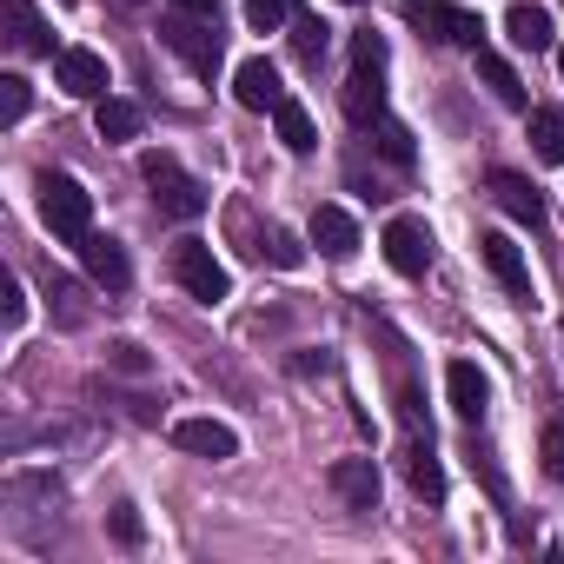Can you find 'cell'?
I'll list each match as a JSON object with an SVG mask.
<instances>
[{
    "label": "cell",
    "instance_id": "1",
    "mask_svg": "<svg viewBox=\"0 0 564 564\" xmlns=\"http://www.w3.org/2000/svg\"><path fill=\"white\" fill-rule=\"evenodd\" d=\"M346 113H352V127H372V120H386V41H379V34H352Z\"/></svg>",
    "mask_w": 564,
    "mask_h": 564
},
{
    "label": "cell",
    "instance_id": "2",
    "mask_svg": "<svg viewBox=\"0 0 564 564\" xmlns=\"http://www.w3.org/2000/svg\"><path fill=\"white\" fill-rule=\"evenodd\" d=\"M41 219L61 232V239H87L94 232V193L80 186V180H67V173H41Z\"/></svg>",
    "mask_w": 564,
    "mask_h": 564
},
{
    "label": "cell",
    "instance_id": "3",
    "mask_svg": "<svg viewBox=\"0 0 564 564\" xmlns=\"http://www.w3.org/2000/svg\"><path fill=\"white\" fill-rule=\"evenodd\" d=\"M399 14L412 21V28H425L432 41H445V47H485V21L478 14H465V8H452V0H399Z\"/></svg>",
    "mask_w": 564,
    "mask_h": 564
},
{
    "label": "cell",
    "instance_id": "4",
    "mask_svg": "<svg viewBox=\"0 0 564 564\" xmlns=\"http://www.w3.org/2000/svg\"><path fill=\"white\" fill-rule=\"evenodd\" d=\"M140 173H147V186H153L160 213H173V219H199V213H206V186H199V180H186L173 153H147V160H140Z\"/></svg>",
    "mask_w": 564,
    "mask_h": 564
},
{
    "label": "cell",
    "instance_id": "5",
    "mask_svg": "<svg viewBox=\"0 0 564 564\" xmlns=\"http://www.w3.org/2000/svg\"><path fill=\"white\" fill-rule=\"evenodd\" d=\"M160 34H166V47H173V54H180V61H186L199 80H213V74H219V61H226V47H219V21H193V14H173Z\"/></svg>",
    "mask_w": 564,
    "mask_h": 564
},
{
    "label": "cell",
    "instance_id": "6",
    "mask_svg": "<svg viewBox=\"0 0 564 564\" xmlns=\"http://www.w3.org/2000/svg\"><path fill=\"white\" fill-rule=\"evenodd\" d=\"M173 279H180L193 300H206V306L232 293V279H226V265L213 259V246H206V239H180V246H173Z\"/></svg>",
    "mask_w": 564,
    "mask_h": 564
},
{
    "label": "cell",
    "instance_id": "7",
    "mask_svg": "<svg viewBox=\"0 0 564 564\" xmlns=\"http://www.w3.org/2000/svg\"><path fill=\"white\" fill-rule=\"evenodd\" d=\"M54 80L74 94V100H107V61L94 47H61L54 54Z\"/></svg>",
    "mask_w": 564,
    "mask_h": 564
},
{
    "label": "cell",
    "instance_id": "8",
    "mask_svg": "<svg viewBox=\"0 0 564 564\" xmlns=\"http://www.w3.org/2000/svg\"><path fill=\"white\" fill-rule=\"evenodd\" d=\"M386 259H392V272H405V279H419V272L432 265V232H425V219H412V213H399V219L386 226Z\"/></svg>",
    "mask_w": 564,
    "mask_h": 564
},
{
    "label": "cell",
    "instance_id": "9",
    "mask_svg": "<svg viewBox=\"0 0 564 564\" xmlns=\"http://www.w3.org/2000/svg\"><path fill=\"white\" fill-rule=\"evenodd\" d=\"M173 445L180 452H193V458H232L239 452V432L232 425H219V419H173Z\"/></svg>",
    "mask_w": 564,
    "mask_h": 564
},
{
    "label": "cell",
    "instance_id": "10",
    "mask_svg": "<svg viewBox=\"0 0 564 564\" xmlns=\"http://www.w3.org/2000/svg\"><path fill=\"white\" fill-rule=\"evenodd\" d=\"M478 252H485V265H491V279L511 293V300H531V272H524V252L505 239V232H485L478 239Z\"/></svg>",
    "mask_w": 564,
    "mask_h": 564
},
{
    "label": "cell",
    "instance_id": "11",
    "mask_svg": "<svg viewBox=\"0 0 564 564\" xmlns=\"http://www.w3.org/2000/svg\"><path fill=\"white\" fill-rule=\"evenodd\" d=\"M232 94H239V107H252V113H272L279 100H286V87H279V67H272V61H239Z\"/></svg>",
    "mask_w": 564,
    "mask_h": 564
},
{
    "label": "cell",
    "instance_id": "12",
    "mask_svg": "<svg viewBox=\"0 0 564 564\" xmlns=\"http://www.w3.org/2000/svg\"><path fill=\"white\" fill-rule=\"evenodd\" d=\"M485 186H491V199H498L511 219H524V226H544V193H538L524 173H505V166H498Z\"/></svg>",
    "mask_w": 564,
    "mask_h": 564
},
{
    "label": "cell",
    "instance_id": "13",
    "mask_svg": "<svg viewBox=\"0 0 564 564\" xmlns=\"http://www.w3.org/2000/svg\"><path fill=\"white\" fill-rule=\"evenodd\" d=\"M313 246H319L326 259H352V252H359V219H352L346 206H319V213H313Z\"/></svg>",
    "mask_w": 564,
    "mask_h": 564
},
{
    "label": "cell",
    "instance_id": "14",
    "mask_svg": "<svg viewBox=\"0 0 564 564\" xmlns=\"http://www.w3.org/2000/svg\"><path fill=\"white\" fill-rule=\"evenodd\" d=\"M445 399H452V412H458V419H485L491 386H485V372H478L471 359H452V366H445Z\"/></svg>",
    "mask_w": 564,
    "mask_h": 564
},
{
    "label": "cell",
    "instance_id": "15",
    "mask_svg": "<svg viewBox=\"0 0 564 564\" xmlns=\"http://www.w3.org/2000/svg\"><path fill=\"white\" fill-rule=\"evenodd\" d=\"M333 491H339L352 511H372V505H379V465H372V458H339V465H333Z\"/></svg>",
    "mask_w": 564,
    "mask_h": 564
},
{
    "label": "cell",
    "instance_id": "16",
    "mask_svg": "<svg viewBox=\"0 0 564 564\" xmlns=\"http://www.w3.org/2000/svg\"><path fill=\"white\" fill-rule=\"evenodd\" d=\"M80 265L100 279V286H113V293L127 286V272H133L127 252H120V239H107V232H87V239H80Z\"/></svg>",
    "mask_w": 564,
    "mask_h": 564
},
{
    "label": "cell",
    "instance_id": "17",
    "mask_svg": "<svg viewBox=\"0 0 564 564\" xmlns=\"http://www.w3.org/2000/svg\"><path fill=\"white\" fill-rule=\"evenodd\" d=\"M505 34H511V47H524V54H544L557 34H551V14L538 8V0H518V8L505 14Z\"/></svg>",
    "mask_w": 564,
    "mask_h": 564
},
{
    "label": "cell",
    "instance_id": "18",
    "mask_svg": "<svg viewBox=\"0 0 564 564\" xmlns=\"http://www.w3.org/2000/svg\"><path fill=\"white\" fill-rule=\"evenodd\" d=\"M478 80L505 100V107H531V94H524V80H518V67L505 61V54H491V47H478Z\"/></svg>",
    "mask_w": 564,
    "mask_h": 564
},
{
    "label": "cell",
    "instance_id": "19",
    "mask_svg": "<svg viewBox=\"0 0 564 564\" xmlns=\"http://www.w3.org/2000/svg\"><path fill=\"white\" fill-rule=\"evenodd\" d=\"M272 127H279V140H286V153H313L319 147V127H313V113L300 100H279L272 107Z\"/></svg>",
    "mask_w": 564,
    "mask_h": 564
},
{
    "label": "cell",
    "instance_id": "20",
    "mask_svg": "<svg viewBox=\"0 0 564 564\" xmlns=\"http://www.w3.org/2000/svg\"><path fill=\"white\" fill-rule=\"evenodd\" d=\"M8 28H14V47H21V54H54V34H47V21L34 14V0H8Z\"/></svg>",
    "mask_w": 564,
    "mask_h": 564
},
{
    "label": "cell",
    "instance_id": "21",
    "mask_svg": "<svg viewBox=\"0 0 564 564\" xmlns=\"http://www.w3.org/2000/svg\"><path fill=\"white\" fill-rule=\"evenodd\" d=\"M94 127H100V140H140V127H147V113L133 107V100H100V113H94Z\"/></svg>",
    "mask_w": 564,
    "mask_h": 564
},
{
    "label": "cell",
    "instance_id": "22",
    "mask_svg": "<svg viewBox=\"0 0 564 564\" xmlns=\"http://www.w3.org/2000/svg\"><path fill=\"white\" fill-rule=\"evenodd\" d=\"M531 147H538V160L564 166V113L557 107H531Z\"/></svg>",
    "mask_w": 564,
    "mask_h": 564
},
{
    "label": "cell",
    "instance_id": "23",
    "mask_svg": "<svg viewBox=\"0 0 564 564\" xmlns=\"http://www.w3.org/2000/svg\"><path fill=\"white\" fill-rule=\"evenodd\" d=\"M326 34H333V28H326L319 14H306V8H293V54H300L306 67H319V61H326Z\"/></svg>",
    "mask_w": 564,
    "mask_h": 564
},
{
    "label": "cell",
    "instance_id": "24",
    "mask_svg": "<svg viewBox=\"0 0 564 564\" xmlns=\"http://www.w3.org/2000/svg\"><path fill=\"white\" fill-rule=\"evenodd\" d=\"M405 478H412V491H419V498H432V505L445 498V471H438L432 445H412V452H405Z\"/></svg>",
    "mask_w": 564,
    "mask_h": 564
},
{
    "label": "cell",
    "instance_id": "25",
    "mask_svg": "<svg viewBox=\"0 0 564 564\" xmlns=\"http://www.w3.org/2000/svg\"><path fill=\"white\" fill-rule=\"evenodd\" d=\"M372 140H379V153H386L392 166H412V160H419V147H412V133H405L399 120H372Z\"/></svg>",
    "mask_w": 564,
    "mask_h": 564
},
{
    "label": "cell",
    "instance_id": "26",
    "mask_svg": "<svg viewBox=\"0 0 564 564\" xmlns=\"http://www.w3.org/2000/svg\"><path fill=\"white\" fill-rule=\"evenodd\" d=\"M538 458H544V478H551V485H564V419H551V425H544Z\"/></svg>",
    "mask_w": 564,
    "mask_h": 564
},
{
    "label": "cell",
    "instance_id": "27",
    "mask_svg": "<svg viewBox=\"0 0 564 564\" xmlns=\"http://www.w3.org/2000/svg\"><path fill=\"white\" fill-rule=\"evenodd\" d=\"M246 21H252L259 34H272L279 21H293V0H246Z\"/></svg>",
    "mask_w": 564,
    "mask_h": 564
},
{
    "label": "cell",
    "instance_id": "28",
    "mask_svg": "<svg viewBox=\"0 0 564 564\" xmlns=\"http://www.w3.org/2000/svg\"><path fill=\"white\" fill-rule=\"evenodd\" d=\"M0 120H28V80L21 74H8V80H0Z\"/></svg>",
    "mask_w": 564,
    "mask_h": 564
},
{
    "label": "cell",
    "instance_id": "29",
    "mask_svg": "<svg viewBox=\"0 0 564 564\" xmlns=\"http://www.w3.org/2000/svg\"><path fill=\"white\" fill-rule=\"evenodd\" d=\"M300 259H306V246H300L293 232H272V265H286V272H293Z\"/></svg>",
    "mask_w": 564,
    "mask_h": 564
},
{
    "label": "cell",
    "instance_id": "30",
    "mask_svg": "<svg viewBox=\"0 0 564 564\" xmlns=\"http://www.w3.org/2000/svg\"><path fill=\"white\" fill-rule=\"evenodd\" d=\"M113 538H120V544H140V511H133V505L113 511Z\"/></svg>",
    "mask_w": 564,
    "mask_h": 564
},
{
    "label": "cell",
    "instance_id": "31",
    "mask_svg": "<svg viewBox=\"0 0 564 564\" xmlns=\"http://www.w3.org/2000/svg\"><path fill=\"white\" fill-rule=\"evenodd\" d=\"M0 313H8V326H21V319H28V300H21V286H14V279L0 286Z\"/></svg>",
    "mask_w": 564,
    "mask_h": 564
},
{
    "label": "cell",
    "instance_id": "32",
    "mask_svg": "<svg viewBox=\"0 0 564 564\" xmlns=\"http://www.w3.org/2000/svg\"><path fill=\"white\" fill-rule=\"evenodd\" d=\"M173 14H193V21H219V0H166Z\"/></svg>",
    "mask_w": 564,
    "mask_h": 564
},
{
    "label": "cell",
    "instance_id": "33",
    "mask_svg": "<svg viewBox=\"0 0 564 564\" xmlns=\"http://www.w3.org/2000/svg\"><path fill=\"white\" fill-rule=\"evenodd\" d=\"M113 359H120L127 372H147V352H140V346H113Z\"/></svg>",
    "mask_w": 564,
    "mask_h": 564
},
{
    "label": "cell",
    "instance_id": "34",
    "mask_svg": "<svg viewBox=\"0 0 564 564\" xmlns=\"http://www.w3.org/2000/svg\"><path fill=\"white\" fill-rule=\"evenodd\" d=\"M557 74H564V47H557Z\"/></svg>",
    "mask_w": 564,
    "mask_h": 564
},
{
    "label": "cell",
    "instance_id": "35",
    "mask_svg": "<svg viewBox=\"0 0 564 564\" xmlns=\"http://www.w3.org/2000/svg\"><path fill=\"white\" fill-rule=\"evenodd\" d=\"M346 8H359V0H346Z\"/></svg>",
    "mask_w": 564,
    "mask_h": 564
}]
</instances>
